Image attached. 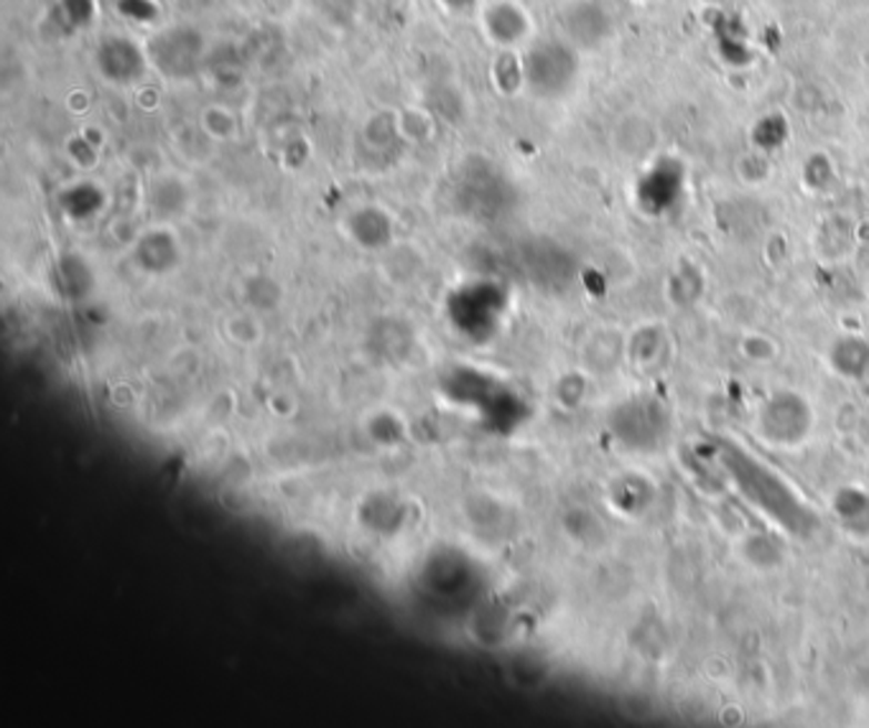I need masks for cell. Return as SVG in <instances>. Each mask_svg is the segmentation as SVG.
I'll return each mask as SVG.
<instances>
[{"label": "cell", "instance_id": "1", "mask_svg": "<svg viewBox=\"0 0 869 728\" xmlns=\"http://www.w3.org/2000/svg\"><path fill=\"white\" fill-rule=\"evenodd\" d=\"M523 64V82L531 87L533 94L544 100H558L572 90L579 74V57L572 43L566 41H538L531 47Z\"/></svg>", "mask_w": 869, "mask_h": 728}, {"label": "cell", "instance_id": "2", "mask_svg": "<svg viewBox=\"0 0 869 728\" xmlns=\"http://www.w3.org/2000/svg\"><path fill=\"white\" fill-rule=\"evenodd\" d=\"M149 59L169 80H192L204 67V37L192 26H171L149 41Z\"/></svg>", "mask_w": 869, "mask_h": 728}, {"label": "cell", "instance_id": "3", "mask_svg": "<svg viewBox=\"0 0 869 728\" xmlns=\"http://www.w3.org/2000/svg\"><path fill=\"white\" fill-rule=\"evenodd\" d=\"M94 64L110 84H133L145 74L149 51L125 37H105L94 49Z\"/></svg>", "mask_w": 869, "mask_h": 728}, {"label": "cell", "instance_id": "4", "mask_svg": "<svg viewBox=\"0 0 869 728\" xmlns=\"http://www.w3.org/2000/svg\"><path fill=\"white\" fill-rule=\"evenodd\" d=\"M566 33L579 47H597L607 39L609 19L595 0H576L564 13Z\"/></svg>", "mask_w": 869, "mask_h": 728}, {"label": "cell", "instance_id": "5", "mask_svg": "<svg viewBox=\"0 0 869 728\" xmlns=\"http://www.w3.org/2000/svg\"><path fill=\"white\" fill-rule=\"evenodd\" d=\"M482 23H485L487 37L495 43H501V47H515V43L526 39V33L531 29L526 13L513 3L489 6Z\"/></svg>", "mask_w": 869, "mask_h": 728}, {"label": "cell", "instance_id": "6", "mask_svg": "<svg viewBox=\"0 0 869 728\" xmlns=\"http://www.w3.org/2000/svg\"><path fill=\"white\" fill-rule=\"evenodd\" d=\"M59 13L69 29H84L94 19V0H59Z\"/></svg>", "mask_w": 869, "mask_h": 728}, {"label": "cell", "instance_id": "7", "mask_svg": "<svg viewBox=\"0 0 869 728\" xmlns=\"http://www.w3.org/2000/svg\"><path fill=\"white\" fill-rule=\"evenodd\" d=\"M442 3L449 8L452 13H467V11H472V8H475L477 0H442Z\"/></svg>", "mask_w": 869, "mask_h": 728}]
</instances>
